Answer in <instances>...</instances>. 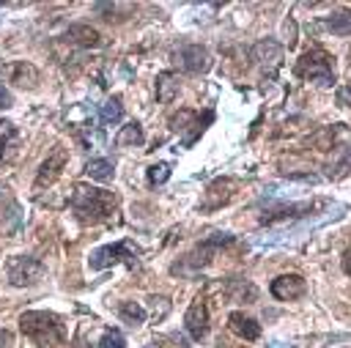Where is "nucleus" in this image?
I'll return each mask as SVG.
<instances>
[{"label": "nucleus", "instance_id": "obj_22", "mask_svg": "<svg viewBox=\"0 0 351 348\" xmlns=\"http://www.w3.org/2000/svg\"><path fill=\"white\" fill-rule=\"evenodd\" d=\"M118 315H121L129 326H140V323L145 321V310H143L137 301H123V304L118 307Z\"/></svg>", "mask_w": 351, "mask_h": 348}, {"label": "nucleus", "instance_id": "obj_2", "mask_svg": "<svg viewBox=\"0 0 351 348\" xmlns=\"http://www.w3.org/2000/svg\"><path fill=\"white\" fill-rule=\"evenodd\" d=\"M19 329L30 337L38 348H55L66 340V326L55 312L47 310H27L19 315Z\"/></svg>", "mask_w": 351, "mask_h": 348}, {"label": "nucleus", "instance_id": "obj_18", "mask_svg": "<svg viewBox=\"0 0 351 348\" xmlns=\"http://www.w3.org/2000/svg\"><path fill=\"white\" fill-rule=\"evenodd\" d=\"M186 123L189 126H195V134H200L206 126L200 123V115L195 112V110H178L176 115H170V121H167V126H170V132H184L186 129Z\"/></svg>", "mask_w": 351, "mask_h": 348}, {"label": "nucleus", "instance_id": "obj_26", "mask_svg": "<svg viewBox=\"0 0 351 348\" xmlns=\"http://www.w3.org/2000/svg\"><path fill=\"white\" fill-rule=\"evenodd\" d=\"M99 348H126V340H123V334H121V332L110 329V332H104V334H101Z\"/></svg>", "mask_w": 351, "mask_h": 348}, {"label": "nucleus", "instance_id": "obj_1", "mask_svg": "<svg viewBox=\"0 0 351 348\" xmlns=\"http://www.w3.org/2000/svg\"><path fill=\"white\" fill-rule=\"evenodd\" d=\"M69 206L77 214L80 222L85 225H96V222H107L115 208H118V195L107 192V189H96L88 184H74L71 195H69Z\"/></svg>", "mask_w": 351, "mask_h": 348}, {"label": "nucleus", "instance_id": "obj_8", "mask_svg": "<svg viewBox=\"0 0 351 348\" xmlns=\"http://www.w3.org/2000/svg\"><path fill=\"white\" fill-rule=\"evenodd\" d=\"M184 329L189 332L192 340H203L208 334V304L206 296H195L186 315H184Z\"/></svg>", "mask_w": 351, "mask_h": 348}, {"label": "nucleus", "instance_id": "obj_4", "mask_svg": "<svg viewBox=\"0 0 351 348\" xmlns=\"http://www.w3.org/2000/svg\"><path fill=\"white\" fill-rule=\"evenodd\" d=\"M5 277L11 285L16 288H25V285H36L41 277H44V263L38 258H30V255H14L8 258L5 263Z\"/></svg>", "mask_w": 351, "mask_h": 348}, {"label": "nucleus", "instance_id": "obj_23", "mask_svg": "<svg viewBox=\"0 0 351 348\" xmlns=\"http://www.w3.org/2000/svg\"><path fill=\"white\" fill-rule=\"evenodd\" d=\"M121 112H123V107H121V99L118 96H112V99H107L104 104H101V123H118L121 121Z\"/></svg>", "mask_w": 351, "mask_h": 348}, {"label": "nucleus", "instance_id": "obj_12", "mask_svg": "<svg viewBox=\"0 0 351 348\" xmlns=\"http://www.w3.org/2000/svg\"><path fill=\"white\" fill-rule=\"evenodd\" d=\"M0 69H3V74L8 77V82H14V85H19V88H36V85H38V71H36V66H30V63H25V60L3 63Z\"/></svg>", "mask_w": 351, "mask_h": 348}, {"label": "nucleus", "instance_id": "obj_28", "mask_svg": "<svg viewBox=\"0 0 351 348\" xmlns=\"http://www.w3.org/2000/svg\"><path fill=\"white\" fill-rule=\"evenodd\" d=\"M337 104L340 107H351V88H340L337 90Z\"/></svg>", "mask_w": 351, "mask_h": 348}, {"label": "nucleus", "instance_id": "obj_6", "mask_svg": "<svg viewBox=\"0 0 351 348\" xmlns=\"http://www.w3.org/2000/svg\"><path fill=\"white\" fill-rule=\"evenodd\" d=\"M121 260H126L129 266H134V263H137L134 252H132V249H129V244H123V241L93 249V252H90V258H88V266H90L93 271H101V269H110V266H115V263H121Z\"/></svg>", "mask_w": 351, "mask_h": 348}, {"label": "nucleus", "instance_id": "obj_25", "mask_svg": "<svg viewBox=\"0 0 351 348\" xmlns=\"http://www.w3.org/2000/svg\"><path fill=\"white\" fill-rule=\"evenodd\" d=\"M167 178H170V164L156 162V164L148 167V181H151V184H165Z\"/></svg>", "mask_w": 351, "mask_h": 348}, {"label": "nucleus", "instance_id": "obj_13", "mask_svg": "<svg viewBox=\"0 0 351 348\" xmlns=\"http://www.w3.org/2000/svg\"><path fill=\"white\" fill-rule=\"evenodd\" d=\"M228 326H230V332L233 334H239L241 340H247V343H252V340H258L261 337V323L255 321V318H250V315H244V312H230L228 315Z\"/></svg>", "mask_w": 351, "mask_h": 348}, {"label": "nucleus", "instance_id": "obj_5", "mask_svg": "<svg viewBox=\"0 0 351 348\" xmlns=\"http://www.w3.org/2000/svg\"><path fill=\"white\" fill-rule=\"evenodd\" d=\"M230 241H233L230 236H217V238H208V241H203V244H200L195 252H189V255H186L181 263H176L170 271H173V274H195L197 269H203V266H206V263L214 258V252H217L219 247H225V244H230Z\"/></svg>", "mask_w": 351, "mask_h": 348}, {"label": "nucleus", "instance_id": "obj_17", "mask_svg": "<svg viewBox=\"0 0 351 348\" xmlns=\"http://www.w3.org/2000/svg\"><path fill=\"white\" fill-rule=\"evenodd\" d=\"M178 96V74L176 71H162L156 77V99L159 104H170Z\"/></svg>", "mask_w": 351, "mask_h": 348}, {"label": "nucleus", "instance_id": "obj_24", "mask_svg": "<svg viewBox=\"0 0 351 348\" xmlns=\"http://www.w3.org/2000/svg\"><path fill=\"white\" fill-rule=\"evenodd\" d=\"M148 312H151L154 321H162L170 312V299H165V296H148Z\"/></svg>", "mask_w": 351, "mask_h": 348}, {"label": "nucleus", "instance_id": "obj_29", "mask_svg": "<svg viewBox=\"0 0 351 348\" xmlns=\"http://www.w3.org/2000/svg\"><path fill=\"white\" fill-rule=\"evenodd\" d=\"M340 269H343V274L351 277V247L343 252V258H340Z\"/></svg>", "mask_w": 351, "mask_h": 348}, {"label": "nucleus", "instance_id": "obj_21", "mask_svg": "<svg viewBox=\"0 0 351 348\" xmlns=\"http://www.w3.org/2000/svg\"><path fill=\"white\" fill-rule=\"evenodd\" d=\"M112 164L107 162V159H90L88 164H85V175L88 178H93V181H110L112 178Z\"/></svg>", "mask_w": 351, "mask_h": 348}, {"label": "nucleus", "instance_id": "obj_27", "mask_svg": "<svg viewBox=\"0 0 351 348\" xmlns=\"http://www.w3.org/2000/svg\"><path fill=\"white\" fill-rule=\"evenodd\" d=\"M11 104H14V96H11V93H8V88L0 82V110H8Z\"/></svg>", "mask_w": 351, "mask_h": 348}, {"label": "nucleus", "instance_id": "obj_3", "mask_svg": "<svg viewBox=\"0 0 351 348\" xmlns=\"http://www.w3.org/2000/svg\"><path fill=\"white\" fill-rule=\"evenodd\" d=\"M293 74L299 79H307V82H315V85H332L335 82V58L321 47L307 49L296 60Z\"/></svg>", "mask_w": 351, "mask_h": 348}, {"label": "nucleus", "instance_id": "obj_20", "mask_svg": "<svg viewBox=\"0 0 351 348\" xmlns=\"http://www.w3.org/2000/svg\"><path fill=\"white\" fill-rule=\"evenodd\" d=\"M324 27L332 30L335 36H351V11L346 8V11H337V14L326 16L324 19Z\"/></svg>", "mask_w": 351, "mask_h": 348}, {"label": "nucleus", "instance_id": "obj_19", "mask_svg": "<svg viewBox=\"0 0 351 348\" xmlns=\"http://www.w3.org/2000/svg\"><path fill=\"white\" fill-rule=\"evenodd\" d=\"M143 126L137 121H129L126 126H121V132L115 134V145L118 148H129V145H143Z\"/></svg>", "mask_w": 351, "mask_h": 348}, {"label": "nucleus", "instance_id": "obj_11", "mask_svg": "<svg viewBox=\"0 0 351 348\" xmlns=\"http://www.w3.org/2000/svg\"><path fill=\"white\" fill-rule=\"evenodd\" d=\"M178 66L189 74H203V71L211 69V55L200 44H189L178 52Z\"/></svg>", "mask_w": 351, "mask_h": 348}, {"label": "nucleus", "instance_id": "obj_30", "mask_svg": "<svg viewBox=\"0 0 351 348\" xmlns=\"http://www.w3.org/2000/svg\"><path fill=\"white\" fill-rule=\"evenodd\" d=\"M71 348H90V345H88V340L82 337V332H77V334H74V343H71Z\"/></svg>", "mask_w": 351, "mask_h": 348}, {"label": "nucleus", "instance_id": "obj_15", "mask_svg": "<svg viewBox=\"0 0 351 348\" xmlns=\"http://www.w3.org/2000/svg\"><path fill=\"white\" fill-rule=\"evenodd\" d=\"M16 142H19V132L11 121H0V164L8 162L16 151Z\"/></svg>", "mask_w": 351, "mask_h": 348}, {"label": "nucleus", "instance_id": "obj_14", "mask_svg": "<svg viewBox=\"0 0 351 348\" xmlns=\"http://www.w3.org/2000/svg\"><path fill=\"white\" fill-rule=\"evenodd\" d=\"M252 60H258L261 66H280V60H282V47L277 44V41H271V38H266V41H258L255 47H252Z\"/></svg>", "mask_w": 351, "mask_h": 348}, {"label": "nucleus", "instance_id": "obj_9", "mask_svg": "<svg viewBox=\"0 0 351 348\" xmlns=\"http://www.w3.org/2000/svg\"><path fill=\"white\" fill-rule=\"evenodd\" d=\"M236 192V181L233 178H214L206 192H203V200H200V211H214V208H222Z\"/></svg>", "mask_w": 351, "mask_h": 348}, {"label": "nucleus", "instance_id": "obj_7", "mask_svg": "<svg viewBox=\"0 0 351 348\" xmlns=\"http://www.w3.org/2000/svg\"><path fill=\"white\" fill-rule=\"evenodd\" d=\"M269 290L277 301H296L307 293V279L302 274H280L271 279Z\"/></svg>", "mask_w": 351, "mask_h": 348}, {"label": "nucleus", "instance_id": "obj_16", "mask_svg": "<svg viewBox=\"0 0 351 348\" xmlns=\"http://www.w3.org/2000/svg\"><path fill=\"white\" fill-rule=\"evenodd\" d=\"M66 36H69L74 44L88 47V49H96V47H101V44H104V38L99 36V30H93V27H88V25H71Z\"/></svg>", "mask_w": 351, "mask_h": 348}, {"label": "nucleus", "instance_id": "obj_10", "mask_svg": "<svg viewBox=\"0 0 351 348\" xmlns=\"http://www.w3.org/2000/svg\"><path fill=\"white\" fill-rule=\"evenodd\" d=\"M66 162H69V153H66V148H60V145H55V151L41 162V167H38V175H36V189H44V186H49L58 175H60V170L66 167Z\"/></svg>", "mask_w": 351, "mask_h": 348}]
</instances>
